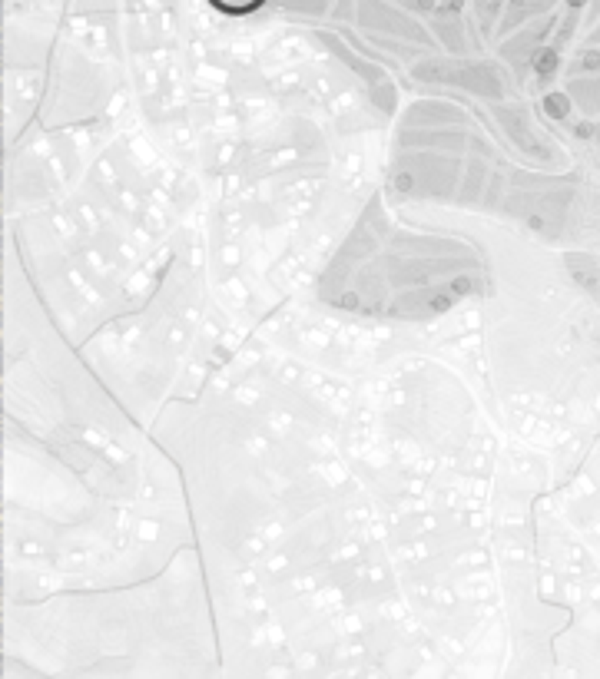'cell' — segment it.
I'll return each mask as SVG.
<instances>
[{"label": "cell", "instance_id": "cell-1", "mask_svg": "<svg viewBox=\"0 0 600 679\" xmlns=\"http://www.w3.org/2000/svg\"><path fill=\"white\" fill-rule=\"evenodd\" d=\"M212 4L226 13H246V11H256L262 0H212Z\"/></svg>", "mask_w": 600, "mask_h": 679}, {"label": "cell", "instance_id": "cell-2", "mask_svg": "<svg viewBox=\"0 0 600 679\" xmlns=\"http://www.w3.org/2000/svg\"><path fill=\"white\" fill-rule=\"evenodd\" d=\"M554 66H557V54H551V50L537 54V70H541V73H551Z\"/></svg>", "mask_w": 600, "mask_h": 679}, {"label": "cell", "instance_id": "cell-3", "mask_svg": "<svg viewBox=\"0 0 600 679\" xmlns=\"http://www.w3.org/2000/svg\"><path fill=\"white\" fill-rule=\"evenodd\" d=\"M547 110H551V116H564V113H568V99H564V97H547Z\"/></svg>", "mask_w": 600, "mask_h": 679}, {"label": "cell", "instance_id": "cell-4", "mask_svg": "<svg viewBox=\"0 0 600 679\" xmlns=\"http://www.w3.org/2000/svg\"><path fill=\"white\" fill-rule=\"evenodd\" d=\"M570 4H574V7H580V4H584V0H570Z\"/></svg>", "mask_w": 600, "mask_h": 679}]
</instances>
